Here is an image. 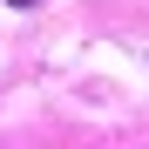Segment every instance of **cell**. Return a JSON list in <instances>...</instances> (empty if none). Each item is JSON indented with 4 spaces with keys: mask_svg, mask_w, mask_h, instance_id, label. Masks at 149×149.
<instances>
[{
    "mask_svg": "<svg viewBox=\"0 0 149 149\" xmlns=\"http://www.w3.org/2000/svg\"><path fill=\"white\" fill-rule=\"evenodd\" d=\"M7 7H41V0H7Z\"/></svg>",
    "mask_w": 149,
    "mask_h": 149,
    "instance_id": "obj_1",
    "label": "cell"
}]
</instances>
